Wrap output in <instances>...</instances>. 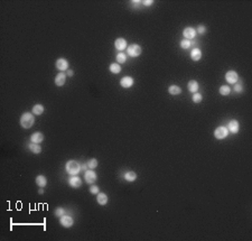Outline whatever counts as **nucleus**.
<instances>
[{
    "mask_svg": "<svg viewBox=\"0 0 252 241\" xmlns=\"http://www.w3.org/2000/svg\"><path fill=\"white\" fill-rule=\"evenodd\" d=\"M35 122V118H34V113L30 112H25L22 113L20 117V126L25 129H29L30 127L33 126Z\"/></svg>",
    "mask_w": 252,
    "mask_h": 241,
    "instance_id": "nucleus-1",
    "label": "nucleus"
},
{
    "mask_svg": "<svg viewBox=\"0 0 252 241\" xmlns=\"http://www.w3.org/2000/svg\"><path fill=\"white\" fill-rule=\"evenodd\" d=\"M66 172L70 175H78V172L81 171V165L76 160H68L66 163Z\"/></svg>",
    "mask_w": 252,
    "mask_h": 241,
    "instance_id": "nucleus-2",
    "label": "nucleus"
},
{
    "mask_svg": "<svg viewBox=\"0 0 252 241\" xmlns=\"http://www.w3.org/2000/svg\"><path fill=\"white\" fill-rule=\"evenodd\" d=\"M127 52L131 57H137L141 54V47L138 44H132L127 48Z\"/></svg>",
    "mask_w": 252,
    "mask_h": 241,
    "instance_id": "nucleus-3",
    "label": "nucleus"
},
{
    "mask_svg": "<svg viewBox=\"0 0 252 241\" xmlns=\"http://www.w3.org/2000/svg\"><path fill=\"white\" fill-rule=\"evenodd\" d=\"M227 135H229V130L225 127H219L214 131V136L216 139H224L225 137H227Z\"/></svg>",
    "mask_w": 252,
    "mask_h": 241,
    "instance_id": "nucleus-4",
    "label": "nucleus"
},
{
    "mask_svg": "<svg viewBox=\"0 0 252 241\" xmlns=\"http://www.w3.org/2000/svg\"><path fill=\"white\" fill-rule=\"evenodd\" d=\"M59 223L64 228H71V226L74 224V220L72 219L71 216H68V215H62L59 218Z\"/></svg>",
    "mask_w": 252,
    "mask_h": 241,
    "instance_id": "nucleus-5",
    "label": "nucleus"
},
{
    "mask_svg": "<svg viewBox=\"0 0 252 241\" xmlns=\"http://www.w3.org/2000/svg\"><path fill=\"white\" fill-rule=\"evenodd\" d=\"M225 79L230 84H235L239 80V76H237V73L235 71H229L225 74Z\"/></svg>",
    "mask_w": 252,
    "mask_h": 241,
    "instance_id": "nucleus-6",
    "label": "nucleus"
},
{
    "mask_svg": "<svg viewBox=\"0 0 252 241\" xmlns=\"http://www.w3.org/2000/svg\"><path fill=\"white\" fill-rule=\"evenodd\" d=\"M84 178H85V182L89 183V184H93V183L97 181V174L93 169H89V171L85 172V175H84Z\"/></svg>",
    "mask_w": 252,
    "mask_h": 241,
    "instance_id": "nucleus-7",
    "label": "nucleus"
},
{
    "mask_svg": "<svg viewBox=\"0 0 252 241\" xmlns=\"http://www.w3.org/2000/svg\"><path fill=\"white\" fill-rule=\"evenodd\" d=\"M120 85L124 88V89H129L131 86L134 85V79L131 76H124V78L121 79L120 81Z\"/></svg>",
    "mask_w": 252,
    "mask_h": 241,
    "instance_id": "nucleus-8",
    "label": "nucleus"
},
{
    "mask_svg": "<svg viewBox=\"0 0 252 241\" xmlns=\"http://www.w3.org/2000/svg\"><path fill=\"white\" fill-rule=\"evenodd\" d=\"M56 67L61 72L68 70V62L65 59H58L56 61Z\"/></svg>",
    "mask_w": 252,
    "mask_h": 241,
    "instance_id": "nucleus-9",
    "label": "nucleus"
},
{
    "mask_svg": "<svg viewBox=\"0 0 252 241\" xmlns=\"http://www.w3.org/2000/svg\"><path fill=\"white\" fill-rule=\"evenodd\" d=\"M66 74H64L63 72H61V73H58V74L56 75L55 78V84L57 86H63L64 84H65V82H66Z\"/></svg>",
    "mask_w": 252,
    "mask_h": 241,
    "instance_id": "nucleus-10",
    "label": "nucleus"
},
{
    "mask_svg": "<svg viewBox=\"0 0 252 241\" xmlns=\"http://www.w3.org/2000/svg\"><path fill=\"white\" fill-rule=\"evenodd\" d=\"M183 34H184V36L186 37V39H193L194 37H195V35H196V30L194 29V28H192V27H186L185 29H184V32H183Z\"/></svg>",
    "mask_w": 252,
    "mask_h": 241,
    "instance_id": "nucleus-11",
    "label": "nucleus"
},
{
    "mask_svg": "<svg viewBox=\"0 0 252 241\" xmlns=\"http://www.w3.org/2000/svg\"><path fill=\"white\" fill-rule=\"evenodd\" d=\"M68 184H70L71 187H73V189H78V187H80V186L82 185V179L78 177V176H73V177L70 178Z\"/></svg>",
    "mask_w": 252,
    "mask_h": 241,
    "instance_id": "nucleus-12",
    "label": "nucleus"
},
{
    "mask_svg": "<svg viewBox=\"0 0 252 241\" xmlns=\"http://www.w3.org/2000/svg\"><path fill=\"white\" fill-rule=\"evenodd\" d=\"M114 46L119 51H123L127 48V41L124 38H117L114 42Z\"/></svg>",
    "mask_w": 252,
    "mask_h": 241,
    "instance_id": "nucleus-13",
    "label": "nucleus"
},
{
    "mask_svg": "<svg viewBox=\"0 0 252 241\" xmlns=\"http://www.w3.org/2000/svg\"><path fill=\"white\" fill-rule=\"evenodd\" d=\"M227 130L233 132V134H237L239 132V122L237 120H231L227 126Z\"/></svg>",
    "mask_w": 252,
    "mask_h": 241,
    "instance_id": "nucleus-14",
    "label": "nucleus"
},
{
    "mask_svg": "<svg viewBox=\"0 0 252 241\" xmlns=\"http://www.w3.org/2000/svg\"><path fill=\"white\" fill-rule=\"evenodd\" d=\"M43 140H44V135L41 134V132H35L30 137V141L35 142V144H41Z\"/></svg>",
    "mask_w": 252,
    "mask_h": 241,
    "instance_id": "nucleus-15",
    "label": "nucleus"
},
{
    "mask_svg": "<svg viewBox=\"0 0 252 241\" xmlns=\"http://www.w3.org/2000/svg\"><path fill=\"white\" fill-rule=\"evenodd\" d=\"M201 57H202V52H201L200 48H194L193 51L191 52V59L195 61V62L200 61Z\"/></svg>",
    "mask_w": 252,
    "mask_h": 241,
    "instance_id": "nucleus-16",
    "label": "nucleus"
},
{
    "mask_svg": "<svg viewBox=\"0 0 252 241\" xmlns=\"http://www.w3.org/2000/svg\"><path fill=\"white\" fill-rule=\"evenodd\" d=\"M36 184H37L39 187H45L47 185V178L45 177L44 175H38L36 177Z\"/></svg>",
    "mask_w": 252,
    "mask_h": 241,
    "instance_id": "nucleus-17",
    "label": "nucleus"
},
{
    "mask_svg": "<svg viewBox=\"0 0 252 241\" xmlns=\"http://www.w3.org/2000/svg\"><path fill=\"white\" fill-rule=\"evenodd\" d=\"M97 201L100 205H105L108 203V195L104 193H98Z\"/></svg>",
    "mask_w": 252,
    "mask_h": 241,
    "instance_id": "nucleus-18",
    "label": "nucleus"
},
{
    "mask_svg": "<svg viewBox=\"0 0 252 241\" xmlns=\"http://www.w3.org/2000/svg\"><path fill=\"white\" fill-rule=\"evenodd\" d=\"M187 86H188L189 92L195 93V92H197V90H198V86H200V85H198V83H197L195 80H191V81L188 82Z\"/></svg>",
    "mask_w": 252,
    "mask_h": 241,
    "instance_id": "nucleus-19",
    "label": "nucleus"
},
{
    "mask_svg": "<svg viewBox=\"0 0 252 241\" xmlns=\"http://www.w3.org/2000/svg\"><path fill=\"white\" fill-rule=\"evenodd\" d=\"M35 115H41L43 112H44V105L43 104H36L34 105L33 111H31Z\"/></svg>",
    "mask_w": 252,
    "mask_h": 241,
    "instance_id": "nucleus-20",
    "label": "nucleus"
},
{
    "mask_svg": "<svg viewBox=\"0 0 252 241\" xmlns=\"http://www.w3.org/2000/svg\"><path fill=\"white\" fill-rule=\"evenodd\" d=\"M29 149L30 152H33L34 154H39L41 152V147L39 146V144H35V142H30L29 144Z\"/></svg>",
    "mask_w": 252,
    "mask_h": 241,
    "instance_id": "nucleus-21",
    "label": "nucleus"
},
{
    "mask_svg": "<svg viewBox=\"0 0 252 241\" xmlns=\"http://www.w3.org/2000/svg\"><path fill=\"white\" fill-rule=\"evenodd\" d=\"M168 92L171 93V95H177V94H179V93L182 92V89L177 85H171L169 89H168Z\"/></svg>",
    "mask_w": 252,
    "mask_h": 241,
    "instance_id": "nucleus-22",
    "label": "nucleus"
},
{
    "mask_svg": "<svg viewBox=\"0 0 252 241\" xmlns=\"http://www.w3.org/2000/svg\"><path fill=\"white\" fill-rule=\"evenodd\" d=\"M124 178L128 182H134V181L137 179V174L134 172H127L126 175H124Z\"/></svg>",
    "mask_w": 252,
    "mask_h": 241,
    "instance_id": "nucleus-23",
    "label": "nucleus"
},
{
    "mask_svg": "<svg viewBox=\"0 0 252 241\" xmlns=\"http://www.w3.org/2000/svg\"><path fill=\"white\" fill-rule=\"evenodd\" d=\"M110 71L112 73H114V74H118V73L121 72V66L119 65V63H112L110 65Z\"/></svg>",
    "mask_w": 252,
    "mask_h": 241,
    "instance_id": "nucleus-24",
    "label": "nucleus"
},
{
    "mask_svg": "<svg viewBox=\"0 0 252 241\" xmlns=\"http://www.w3.org/2000/svg\"><path fill=\"white\" fill-rule=\"evenodd\" d=\"M230 92H231V89L229 85H222L220 88V94H222V95H229Z\"/></svg>",
    "mask_w": 252,
    "mask_h": 241,
    "instance_id": "nucleus-25",
    "label": "nucleus"
},
{
    "mask_svg": "<svg viewBox=\"0 0 252 241\" xmlns=\"http://www.w3.org/2000/svg\"><path fill=\"white\" fill-rule=\"evenodd\" d=\"M117 61H118L119 64H122L127 61V55L124 53H119L117 55Z\"/></svg>",
    "mask_w": 252,
    "mask_h": 241,
    "instance_id": "nucleus-26",
    "label": "nucleus"
},
{
    "mask_svg": "<svg viewBox=\"0 0 252 241\" xmlns=\"http://www.w3.org/2000/svg\"><path fill=\"white\" fill-rule=\"evenodd\" d=\"M86 164H88V167H89L90 169H94L98 166V160L95 158H92V159H90Z\"/></svg>",
    "mask_w": 252,
    "mask_h": 241,
    "instance_id": "nucleus-27",
    "label": "nucleus"
},
{
    "mask_svg": "<svg viewBox=\"0 0 252 241\" xmlns=\"http://www.w3.org/2000/svg\"><path fill=\"white\" fill-rule=\"evenodd\" d=\"M192 99H193V101L195 102V103H200L201 101L203 100V96H202V94H201V93L195 92L193 94V98H192Z\"/></svg>",
    "mask_w": 252,
    "mask_h": 241,
    "instance_id": "nucleus-28",
    "label": "nucleus"
},
{
    "mask_svg": "<svg viewBox=\"0 0 252 241\" xmlns=\"http://www.w3.org/2000/svg\"><path fill=\"white\" fill-rule=\"evenodd\" d=\"M191 45H192V43H191L188 39H184V41L181 42V47H182L183 49H188V48L191 47Z\"/></svg>",
    "mask_w": 252,
    "mask_h": 241,
    "instance_id": "nucleus-29",
    "label": "nucleus"
},
{
    "mask_svg": "<svg viewBox=\"0 0 252 241\" xmlns=\"http://www.w3.org/2000/svg\"><path fill=\"white\" fill-rule=\"evenodd\" d=\"M90 193H91V194H97L98 195V193H100L99 187H98L97 185H91V187H90Z\"/></svg>",
    "mask_w": 252,
    "mask_h": 241,
    "instance_id": "nucleus-30",
    "label": "nucleus"
},
{
    "mask_svg": "<svg viewBox=\"0 0 252 241\" xmlns=\"http://www.w3.org/2000/svg\"><path fill=\"white\" fill-rule=\"evenodd\" d=\"M64 209L63 208H57L55 210V215L56 216H58V218H61L62 215H64Z\"/></svg>",
    "mask_w": 252,
    "mask_h": 241,
    "instance_id": "nucleus-31",
    "label": "nucleus"
},
{
    "mask_svg": "<svg viewBox=\"0 0 252 241\" xmlns=\"http://www.w3.org/2000/svg\"><path fill=\"white\" fill-rule=\"evenodd\" d=\"M234 91H235V92H237V93L242 92V91H243V86H242L240 83H237V84L234 85Z\"/></svg>",
    "mask_w": 252,
    "mask_h": 241,
    "instance_id": "nucleus-32",
    "label": "nucleus"
},
{
    "mask_svg": "<svg viewBox=\"0 0 252 241\" xmlns=\"http://www.w3.org/2000/svg\"><path fill=\"white\" fill-rule=\"evenodd\" d=\"M197 32H198V34H205L206 27L204 26V25H200V26L197 27Z\"/></svg>",
    "mask_w": 252,
    "mask_h": 241,
    "instance_id": "nucleus-33",
    "label": "nucleus"
},
{
    "mask_svg": "<svg viewBox=\"0 0 252 241\" xmlns=\"http://www.w3.org/2000/svg\"><path fill=\"white\" fill-rule=\"evenodd\" d=\"M142 4L145 5V6H150L151 4H154V1H152V0H144Z\"/></svg>",
    "mask_w": 252,
    "mask_h": 241,
    "instance_id": "nucleus-34",
    "label": "nucleus"
},
{
    "mask_svg": "<svg viewBox=\"0 0 252 241\" xmlns=\"http://www.w3.org/2000/svg\"><path fill=\"white\" fill-rule=\"evenodd\" d=\"M74 75V72L72 70H67V76H73Z\"/></svg>",
    "mask_w": 252,
    "mask_h": 241,
    "instance_id": "nucleus-35",
    "label": "nucleus"
},
{
    "mask_svg": "<svg viewBox=\"0 0 252 241\" xmlns=\"http://www.w3.org/2000/svg\"><path fill=\"white\" fill-rule=\"evenodd\" d=\"M81 169H83V171H86L88 169V164H83L81 166Z\"/></svg>",
    "mask_w": 252,
    "mask_h": 241,
    "instance_id": "nucleus-36",
    "label": "nucleus"
},
{
    "mask_svg": "<svg viewBox=\"0 0 252 241\" xmlns=\"http://www.w3.org/2000/svg\"><path fill=\"white\" fill-rule=\"evenodd\" d=\"M44 187H41V189H39V191H38V193H39V194H44Z\"/></svg>",
    "mask_w": 252,
    "mask_h": 241,
    "instance_id": "nucleus-37",
    "label": "nucleus"
}]
</instances>
